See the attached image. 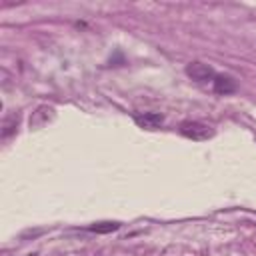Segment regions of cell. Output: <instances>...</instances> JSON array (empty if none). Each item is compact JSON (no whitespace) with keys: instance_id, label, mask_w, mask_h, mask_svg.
<instances>
[{"instance_id":"obj_1","label":"cell","mask_w":256,"mask_h":256,"mask_svg":"<svg viewBox=\"0 0 256 256\" xmlns=\"http://www.w3.org/2000/svg\"><path fill=\"white\" fill-rule=\"evenodd\" d=\"M178 132L190 140H208L214 136V128L200 120H184L178 126Z\"/></svg>"},{"instance_id":"obj_2","label":"cell","mask_w":256,"mask_h":256,"mask_svg":"<svg viewBox=\"0 0 256 256\" xmlns=\"http://www.w3.org/2000/svg\"><path fill=\"white\" fill-rule=\"evenodd\" d=\"M186 74L196 82H208V80L216 78L214 68L206 62H200V60H192L190 64H186Z\"/></svg>"},{"instance_id":"obj_3","label":"cell","mask_w":256,"mask_h":256,"mask_svg":"<svg viewBox=\"0 0 256 256\" xmlns=\"http://www.w3.org/2000/svg\"><path fill=\"white\" fill-rule=\"evenodd\" d=\"M132 118L140 128H146V130H156L164 122V116L158 112H136Z\"/></svg>"},{"instance_id":"obj_4","label":"cell","mask_w":256,"mask_h":256,"mask_svg":"<svg viewBox=\"0 0 256 256\" xmlns=\"http://www.w3.org/2000/svg\"><path fill=\"white\" fill-rule=\"evenodd\" d=\"M214 92L216 94H232V92H236V80L232 78V76H228V74H218L214 80Z\"/></svg>"},{"instance_id":"obj_5","label":"cell","mask_w":256,"mask_h":256,"mask_svg":"<svg viewBox=\"0 0 256 256\" xmlns=\"http://www.w3.org/2000/svg\"><path fill=\"white\" fill-rule=\"evenodd\" d=\"M18 122H20V114L18 112H12V114H8L4 120H2V130H0V136L6 140V138H10L14 132H16V128H18Z\"/></svg>"},{"instance_id":"obj_6","label":"cell","mask_w":256,"mask_h":256,"mask_svg":"<svg viewBox=\"0 0 256 256\" xmlns=\"http://www.w3.org/2000/svg\"><path fill=\"white\" fill-rule=\"evenodd\" d=\"M118 228H120V224H118V222H98V224H92V226H88V230H92V232H98V234L114 232V230H118Z\"/></svg>"},{"instance_id":"obj_7","label":"cell","mask_w":256,"mask_h":256,"mask_svg":"<svg viewBox=\"0 0 256 256\" xmlns=\"http://www.w3.org/2000/svg\"><path fill=\"white\" fill-rule=\"evenodd\" d=\"M44 112H48V106H40L34 114H32V118H30V126L32 128H36V126H42L44 122H46V116H44Z\"/></svg>"}]
</instances>
